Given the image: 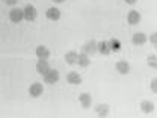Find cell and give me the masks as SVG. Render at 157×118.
<instances>
[{
	"instance_id": "obj_8",
	"label": "cell",
	"mask_w": 157,
	"mask_h": 118,
	"mask_svg": "<svg viewBox=\"0 0 157 118\" xmlns=\"http://www.w3.org/2000/svg\"><path fill=\"white\" fill-rule=\"evenodd\" d=\"M78 101H80L82 108L88 109V108H91V104H92V97H91V94H88V92H82V94L78 96Z\"/></svg>"
},
{
	"instance_id": "obj_18",
	"label": "cell",
	"mask_w": 157,
	"mask_h": 118,
	"mask_svg": "<svg viewBox=\"0 0 157 118\" xmlns=\"http://www.w3.org/2000/svg\"><path fill=\"white\" fill-rule=\"evenodd\" d=\"M95 111H97L98 117H107L109 115V106L107 104H98Z\"/></svg>"
},
{
	"instance_id": "obj_3",
	"label": "cell",
	"mask_w": 157,
	"mask_h": 118,
	"mask_svg": "<svg viewBox=\"0 0 157 118\" xmlns=\"http://www.w3.org/2000/svg\"><path fill=\"white\" fill-rule=\"evenodd\" d=\"M42 92H44V86H42V83H39V82H35V83H32L30 86H29V96L33 98H38L39 96H42Z\"/></svg>"
},
{
	"instance_id": "obj_13",
	"label": "cell",
	"mask_w": 157,
	"mask_h": 118,
	"mask_svg": "<svg viewBox=\"0 0 157 118\" xmlns=\"http://www.w3.org/2000/svg\"><path fill=\"white\" fill-rule=\"evenodd\" d=\"M140 18H142V17H140V14H139L137 11H135V9H133V11H130V12L127 14V23H128V24H132V26L137 24V23L140 21Z\"/></svg>"
},
{
	"instance_id": "obj_2",
	"label": "cell",
	"mask_w": 157,
	"mask_h": 118,
	"mask_svg": "<svg viewBox=\"0 0 157 118\" xmlns=\"http://www.w3.org/2000/svg\"><path fill=\"white\" fill-rule=\"evenodd\" d=\"M44 76V82L45 83H48V85H53V83H56L60 77V74H59L58 70H55V68H50L47 73H44L42 74Z\"/></svg>"
},
{
	"instance_id": "obj_4",
	"label": "cell",
	"mask_w": 157,
	"mask_h": 118,
	"mask_svg": "<svg viewBox=\"0 0 157 118\" xmlns=\"http://www.w3.org/2000/svg\"><path fill=\"white\" fill-rule=\"evenodd\" d=\"M9 20L14 23V24H18L23 21V9H20V8H12L11 11H9Z\"/></svg>"
},
{
	"instance_id": "obj_6",
	"label": "cell",
	"mask_w": 157,
	"mask_h": 118,
	"mask_svg": "<svg viewBox=\"0 0 157 118\" xmlns=\"http://www.w3.org/2000/svg\"><path fill=\"white\" fill-rule=\"evenodd\" d=\"M115 70H117L119 74L125 76V74L130 73V64L127 61H119V62H117V65H115Z\"/></svg>"
},
{
	"instance_id": "obj_24",
	"label": "cell",
	"mask_w": 157,
	"mask_h": 118,
	"mask_svg": "<svg viewBox=\"0 0 157 118\" xmlns=\"http://www.w3.org/2000/svg\"><path fill=\"white\" fill-rule=\"evenodd\" d=\"M53 2H56V3H63L65 0H53Z\"/></svg>"
},
{
	"instance_id": "obj_21",
	"label": "cell",
	"mask_w": 157,
	"mask_h": 118,
	"mask_svg": "<svg viewBox=\"0 0 157 118\" xmlns=\"http://www.w3.org/2000/svg\"><path fill=\"white\" fill-rule=\"evenodd\" d=\"M150 88L153 89V92H156V91H157V80H156V79H153V82H151Z\"/></svg>"
},
{
	"instance_id": "obj_12",
	"label": "cell",
	"mask_w": 157,
	"mask_h": 118,
	"mask_svg": "<svg viewBox=\"0 0 157 118\" xmlns=\"http://www.w3.org/2000/svg\"><path fill=\"white\" fill-rule=\"evenodd\" d=\"M48 70H50L48 61H47V59H38V62H36V71H38L39 74H44V73H47Z\"/></svg>"
},
{
	"instance_id": "obj_14",
	"label": "cell",
	"mask_w": 157,
	"mask_h": 118,
	"mask_svg": "<svg viewBox=\"0 0 157 118\" xmlns=\"http://www.w3.org/2000/svg\"><path fill=\"white\" fill-rule=\"evenodd\" d=\"M35 53H36L38 59H48L50 58V50H48V47H45V45H38L36 50H35Z\"/></svg>"
},
{
	"instance_id": "obj_16",
	"label": "cell",
	"mask_w": 157,
	"mask_h": 118,
	"mask_svg": "<svg viewBox=\"0 0 157 118\" xmlns=\"http://www.w3.org/2000/svg\"><path fill=\"white\" fill-rule=\"evenodd\" d=\"M77 56H78V53L76 52V50H70V52H67V55H65V61H67V64L74 65V64L77 62Z\"/></svg>"
},
{
	"instance_id": "obj_22",
	"label": "cell",
	"mask_w": 157,
	"mask_h": 118,
	"mask_svg": "<svg viewBox=\"0 0 157 118\" xmlns=\"http://www.w3.org/2000/svg\"><path fill=\"white\" fill-rule=\"evenodd\" d=\"M17 2H18V0H5V3H6V5H15Z\"/></svg>"
},
{
	"instance_id": "obj_5",
	"label": "cell",
	"mask_w": 157,
	"mask_h": 118,
	"mask_svg": "<svg viewBox=\"0 0 157 118\" xmlns=\"http://www.w3.org/2000/svg\"><path fill=\"white\" fill-rule=\"evenodd\" d=\"M45 17L50 20V21H58V20L60 18V9H59V8H55V6L48 8V9L45 11Z\"/></svg>"
},
{
	"instance_id": "obj_10",
	"label": "cell",
	"mask_w": 157,
	"mask_h": 118,
	"mask_svg": "<svg viewBox=\"0 0 157 118\" xmlns=\"http://www.w3.org/2000/svg\"><path fill=\"white\" fill-rule=\"evenodd\" d=\"M147 41H148V37H147L144 32H136V33L133 35V38H132V42H133L135 45H144Z\"/></svg>"
},
{
	"instance_id": "obj_19",
	"label": "cell",
	"mask_w": 157,
	"mask_h": 118,
	"mask_svg": "<svg viewBox=\"0 0 157 118\" xmlns=\"http://www.w3.org/2000/svg\"><path fill=\"white\" fill-rule=\"evenodd\" d=\"M147 61H148V65H150L151 68H156V67H157V56H156V55L148 56V59H147Z\"/></svg>"
},
{
	"instance_id": "obj_17",
	"label": "cell",
	"mask_w": 157,
	"mask_h": 118,
	"mask_svg": "<svg viewBox=\"0 0 157 118\" xmlns=\"http://www.w3.org/2000/svg\"><path fill=\"white\" fill-rule=\"evenodd\" d=\"M140 109H142V112L150 114V112L154 111V104H153L151 101H148V100H144V101L140 103Z\"/></svg>"
},
{
	"instance_id": "obj_1",
	"label": "cell",
	"mask_w": 157,
	"mask_h": 118,
	"mask_svg": "<svg viewBox=\"0 0 157 118\" xmlns=\"http://www.w3.org/2000/svg\"><path fill=\"white\" fill-rule=\"evenodd\" d=\"M36 17H38V11H36L35 6L26 5V6L23 8V18L26 20V21H35Z\"/></svg>"
},
{
	"instance_id": "obj_11",
	"label": "cell",
	"mask_w": 157,
	"mask_h": 118,
	"mask_svg": "<svg viewBox=\"0 0 157 118\" xmlns=\"http://www.w3.org/2000/svg\"><path fill=\"white\" fill-rule=\"evenodd\" d=\"M67 82L70 85H80L82 83V76L78 73H76V71H70L67 74Z\"/></svg>"
},
{
	"instance_id": "obj_20",
	"label": "cell",
	"mask_w": 157,
	"mask_h": 118,
	"mask_svg": "<svg viewBox=\"0 0 157 118\" xmlns=\"http://www.w3.org/2000/svg\"><path fill=\"white\" fill-rule=\"evenodd\" d=\"M150 41H151V44H153V45H156L157 44V33L156 32H154V33H151V37H150Z\"/></svg>"
},
{
	"instance_id": "obj_9",
	"label": "cell",
	"mask_w": 157,
	"mask_h": 118,
	"mask_svg": "<svg viewBox=\"0 0 157 118\" xmlns=\"http://www.w3.org/2000/svg\"><path fill=\"white\" fill-rule=\"evenodd\" d=\"M97 52H100V53L104 55V56L110 55V52H112V49H110V42H107V41L97 42Z\"/></svg>"
},
{
	"instance_id": "obj_7",
	"label": "cell",
	"mask_w": 157,
	"mask_h": 118,
	"mask_svg": "<svg viewBox=\"0 0 157 118\" xmlns=\"http://www.w3.org/2000/svg\"><path fill=\"white\" fill-rule=\"evenodd\" d=\"M83 53H86V55H94V53H97V41H94V39H91V41H88L85 45H83Z\"/></svg>"
},
{
	"instance_id": "obj_23",
	"label": "cell",
	"mask_w": 157,
	"mask_h": 118,
	"mask_svg": "<svg viewBox=\"0 0 157 118\" xmlns=\"http://www.w3.org/2000/svg\"><path fill=\"white\" fill-rule=\"evenodd\" d=\"M136 2L137 0H125V3H127V5H135Z\"/></svg>"
},
{
	"instance_id": "obj_15",
	"label": "cell",
	"mask_w": 157,
	"mask_h": 118,
	"mask_svg": "<svg viewBox=\"0 0 157 118\" xmlns=\"http://www.w3.org/2000/svg\"><path fill=\"white\" fill-rule=\"evenodd\" d=\"M82 68H86V67H89V64H91V61H89V55H86V53H80L77 56V62Z\"/></svg>"
}]
</instances>
